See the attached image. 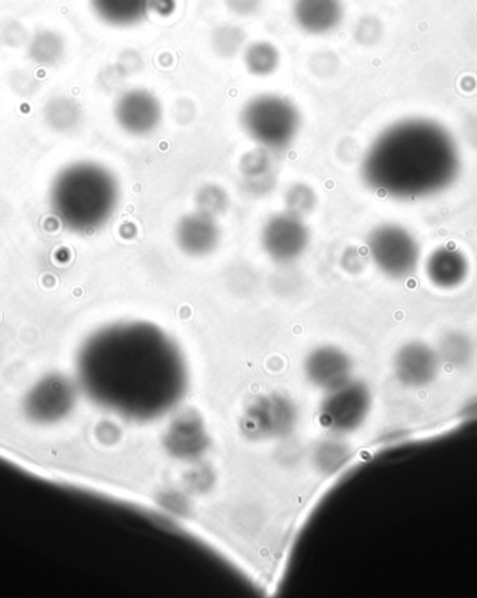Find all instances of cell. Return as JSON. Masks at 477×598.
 Listing matches in <instances>:
<instances>
[{
    "mask_svg": "<svg viewBox=\"0 0 477 598\" xmlns=\"http://www.w3.org/2000/svg\"><path fill=\"white\" fill-rule=\"evenodd\" d=\"M121 186L110 167L96 161H75L61 167L48 190L49 209L67 231L87 235L115 215Z\"/></svg>",
    "mask_w": 477,
    "mask_h": 598,
    "instance_id": "3957f363",
    "label": "cell"
},
{
    "mask_svg": "<svg viewBox=\"0 0 477 598\" xmlns=\"http://www.w3.org/2000/svg\"><path fill=\"white\" fill-rule=\"evenodd\" d=\"M427 279L437 289L454 290L464 285L469 276V260L454 245L437 247L425 261Z\"/></svg>",
    "mask_w": 477,
    "mask_h": 598,
    "instance_id": "8fae6325",
    "label": "cell"
},
{
    "mask_svg": "<svg viewBox=\"0 0 477 598\" xmlns=\"http://www.w3.org/2000/svg\"><path fill=\"white\" fill-rule=\"evenodd\" d=\"M225 3L236 16L252 17L262 10L264 0H225Z\"/></svg>",
    "mask_w": 477,
    "mask_h": 598,
    "instance_id": "603a6c76",
    "label": "cell"
},
{
    "mask_svg": "<svg viewBox=\"0 0 477 598\" xmlns=\"http://www.w3.org/2000/svg\"><path fill=\"white\" fill-rule=\"evenodd\" d=\"M273 170V161L268 155V151L260 148L258 151L249 152L240 162V171H242L250 186L259 185L260 179L267 180L269 173Z\"/></svg>",
    "mask_w": 477,
    "mask_h": 598,
    "instance_id": "ffe728a7",
    "label": "cell"
},
{
    "mask_svg": "<svg viewBox=\"0 0 477 598\" xmlns=\"http://www.w3.org/2000/svg\"><path fill=\"white\" fill-rule=\"evenodd\" d=\"M368 256L388 278H411L419 269L422 250L419 241L410 229L400 224H381L367 237Z\"/></svg>",
    "mask_w": 477,
    "mask_h": 598,
    "instance_id": "5b68a950",
    "label": "cell"
},
{
    "mask_svg": "<svg viewBox=\"0 0 477 598\" xmlns=\"http://www.w3.org/2000/svg\"><path fill=\"white\" fill-rule=\"evenodd\" d=\"M71 381L61 373H49L28 388L24 397V416L39 427L61 423L62 414L72 408Z\"/></svg>",
    "mask_w": 477,
    "mask_h": 598,
    "instance_id": "8992f818",
    "label": "cell"
},
{
    "mask_svg": "<svg viewBox=\"0 0 477 598\" xmlns=\"http://www.w3.org/2000/svg\"><path fill=\"white\" fill-rule=\"evenodd\" d=\"M292 17L304 34L328 36L341 26L346 17L342 0H293Z\"/></svg>",
    "mask_w": 477,
    "mask_h": 598,
    "instance_id": "30bf717a",
    "label": "cell"
},
{
    "mask_svg": "<svg viewBox=\"0 0 477 598\" xmlns=\"http://www.w3.org/2000/svg\"><path fill=\"white\" fill-rule=\"evenodd\" d=\"M197 211L210 216L224 214L229 207V196L223 187L216 185H206L197 191L196 196Z\"/></svg>",
    "mask_w": 477,
    "mask_h": 598,
    "instance_id": "d6986e66",
    "label": "cell"
},
{
    "mask_svg": "<svg viewBox=\"0 0 477 598\" xmlns=\"http://www.w3.org/2000/svg\"><path fill=\"white\" fill-rule=\"evenodd\" d=\"M441 360L430 345L411 340L402 345L393 358V373L403 387L425 388L439 375Z\"/></svg>",
    "mask_w": 477,
    "mask_h": 598,
    "instance_id": "9c48e42d",
    "label": "cell"
},
{
    "mask_svg": "<svg viewBox=\"0 0 477 598\" xmlns=\"http://www.w3.org/2000/svg\"><path fill=\"white\" fill-rule=\"evenodd\" d=\"M154 0H88V4L106 26L129 28L140 24L150 13Z\"/></svg>",
    "mask_w": 477,
    "mask_h": 598,
    "instance_id": "4fadbf2b",
    "label": "cell"
},
{
    "mask_svg": "<svg viewBox=\"0 0 477 598\" xmlns=\"http://www.w3.org/2000/svg\"><path fill=\"white\" fill-rule=\"evenodd\" d=\"M309 239L302 217L288 211L269 217L262 231L263 249L277 263L299 259L307 249Z\"/></svg>",
    "mask_w": 477,
    "mask_h": 598,
    "instance_id": "52a82bcc",
    "label": "cell"
},
{
    "mask_svg": "<svg viewBox=\"0 0 477 598\" xmlns=\"http://www.w3.org/2000/svg\"><path fill=\"white\" fill-rule=\"evenodd\" d=\"M243 130L260 148L279 151L297 138L300 113L297 105L278 94H262L252 98L240 113Z\"/></svg>",
    "mask_w": 477,
    "mask_h": 598,
    "instance_id": "277c9868",
    "label": "cell"
},
{
    "mask_svg": "<svg viewBox=\"0 0 477 598\" xmlns=\"http://www.w3.org/2000/svg\"><path fill=\"white\" fill-rule=\"evenodd\" d=\"M462 157L441 123L407 117L375 138L362 162V177L377 195L400 201L430 199L459 179Z\"/></svg>",
    "mask_w": 477,
    "mask_h": 598,
    "instance_id": "6da1fadb",
    "label": "cell"
},
{
    "mask_svg": "<svg viewBox=\"0 0 477 598\" xmlns=\"http://www.w3.org/2000/svg\"><path fill=\"white\" fill-rule=\"evenodd\" d=\"M77 372L87 388L116 383H170L184 372L168 336L145 323L103 326L88 336L77 354Z\"/></svg>",
    "mask_w": 477,
    "mask_h": 598,
    "instance_id": "7a4b0ae2",
    "label": "cell"
},
{
    "mask_svg": "<svg viewBox=\"0 0 477 598\" xmlns=\"http://www.w3.org/2000/svg\"><path fill=\"white\" fill-rule=\"evenodd\" d=\"M367 34H373L377 39L381 37V26L380 22H377L376 18L365 17L357 23L355 37L359 42L365 46Z\"/></svg>",
    "mask_w": 477,
    "mask_h": 598,
    "instance_id": "cb8c5ba5",
    "label": "cell"
},
{
    "mask_svg": "<svg viewBox=\"0 0 477 598\" xmlns=\"http://www.w3.org/2000/svg\"><path fill=\"white\" fill-rule=\"evenodd\" d=\"M285 204L290 214L303 217L317 205V196L307 185H293L285 196Z\"/></svg>",
    "mask_w": 477,
    "mask_h": 598,
    "instance_id": "7402d4cb",
    "label": "cell"
},
{
    "mask_svg": "<svg viewBox=\"0 0 477 598\" xmlns=\"http://www.w3.org/2000/svg\"><path fill=\"white\" fill-rule=\"evenodd\" d=\"M43 121L57 133H68L80 125L81 108L65 96L51 98L43 108Z\"/></svg>",
    "mask_w": 477,
    "mask_h": 598,
    "instance_id": "2e32d148",
    "label": "cell"
},
{
    "mask_svg": "<svg viewBox=\"0 0 477 598\" xmlns=\"http://www.w3.org/2000/svg\"><path fill=\"white\" fill-rule=\"evenodd\" d=\"M29 61L39 67L52 68L61 64L66 54V41L55 29H38L27 43Z\"/></svg>",
    "mask_w": 477,
    "mask_h": 598,
    "instance_id": "5bb4252c",
    "label": "cell"
},
{
    "mask_svg": "<svg viewBox=\"0 0 477 598\" xmlns=\"http://www.w3.org/2000/svg\"><path fill=\"white\" fill-rule=\"evenodd\" d=\"M219 226L215 217L197 211L181 217L175 231L176 244L185 254L204 257L213 253L219 244Z\"/></svg>",
    "mask_w": 477,
    "mask_h": 598,
    "instance_id": "7c38bea8",
    "label": "cell"
},
{
    "mask_svg": "<svg viewBox=\"0 0 477 598\" xmlns=\"http://www.w3.org/2000/svg\"><path fill=\"white\" fill-rule=\"evenodd\" d=\"M113 117L127 135L145 137L160 127L162 105L159 98L149 90L131 88L117 98L113 107Z\"/></svg>",
    "mask_w": 477,
    "mask_h": 598,
    "instance_id": "ba28073f",
    "label": "cell"
},
{
    "mask_svg": "<svg viewBox=\"0 0 477 598\" xmlns=\"http://www.w3.org/2000/svg\"><path fill=\"white\" fill-rule=\"evenodd\" d=\"M309 367L318 377H342L349 370V360L346 354L337 349L324 348L317 350L309 360Z\"/></svg>",
    "mask_w": 477,
    "mask_h": 598,
    "instance_id": "ac0fdd59",
    "label": "cell"
},
{
    "mask_svg": "<svg viewBox=\"0 0 477 598\" xmlns=\"http://www.w3.org/2000/svg\"><path fill=\"white\" fill-rule=\"evenodd\" d=\"M246 41V34L240 27L234 24H224L215 29L213 36V46L215 52L223 58H233L240 52Z\"/></svg>",
    "mask_w": 477,
    "mask_h": 598,
    "instance_id": "44dd1931",
    "label": "cell"
},
{
    "mask_svg": "<svg viewBox=\"0 0 477 598\" xmlns=\"http://www.w3.org/2000/svg\"><path fill=\"white\" fill-rule=\"evenodd\" d=\"M243 62L248 72L253 76H272L281 62V53L272 42L255 41L244 48Z\"/></svg>",
    "mask_w": 477,
    "mask_h": 598,
    "instance_id": "e0dca14e",
    "label": "cell"
},
{
    "mask_svg": "<svg viewBox=\"0 0 477 598\" xmlns=\"http://www.w3.org/2000/svg\"><path fill=\"white\" fill-rule=\"evenodd\" d=\"M436 350L441 363L455 370L468 367L475 354V346L470 336L459 329L447 331L441 336L439 348Z\"/></svg>",
    "mask_w": 477,
    "mask_h": 598,
    "instance_id": "9a60e30c",
    "label": "cell"
}]
</instances>
